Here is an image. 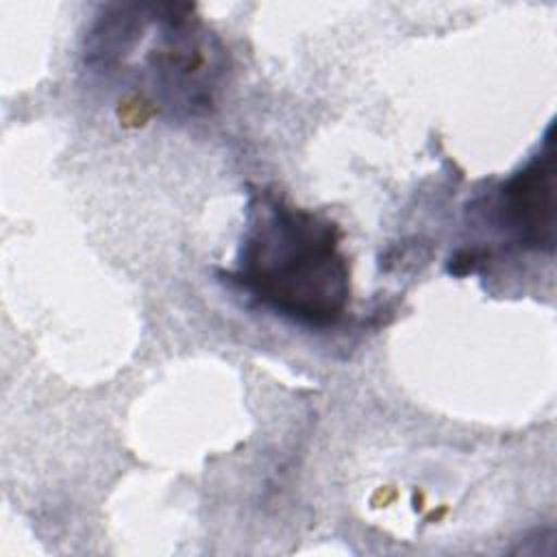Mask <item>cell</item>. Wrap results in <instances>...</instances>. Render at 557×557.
Listing matches in <instances>:
<instances>
[{
    "instance_id": "6da1fadb",
    "label": "cell",
    "mask_w": 557,
    "mask_h": 557,
    "mask_svg": "<svg viewBox=\"0 0 557 557\" xmlns=\"http://www.w3.org/2000/svg\"><path fill=\"white\" fill-rule=\"evenodd\" d=\"M228 278L276 315L315 329L337 324L350 300L339 226L268 189L250 194Z\"/></svg>"
},
{
    "instance_id": "3957f363",
    "label": "cell",
    "mask_w": 557,
    "mask_h": 557,
    "mask_svg": "<svg viewBox=\"0 0 557 557\" xmlns=\"http://www.w3.org/2000/svg\"><path fill=\"white\" fill-rule=\"evenodd\" d=\"M496 222L520 248L553 252L555 248V150L544 148L511 178L496 198Z\"/></svg>"
},
{
    "instance_id": "7a4b0ae2",
    "label": "cell",
    "mask_w": 557,
    "mask_h": 557,
    "mask_svg": "<svg viewBox=\"0 0 557 557\" xmlns=\"http://www.w3.org/2000/svg\"><path fill=\"white\" fill-rule=\"evenodd\" d=\"M87 37L122 44L137 52H117L85 65L107 78H133L154 111L174 120L205 115L215 104L226 72V52L218 35L187 4H111L91 24Z\"/></svg>"
}]
</instances>
